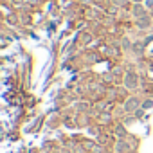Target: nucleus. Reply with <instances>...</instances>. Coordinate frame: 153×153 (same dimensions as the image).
<instances>
[{
	"instance_id": "1a4fd4ad",
	"label": "nucleus",
	"mask_w": 153,
	"mask_h": 153,
	"mask_svg": "<svg viewBox=\"0 0 153 153\" xmlns=\"http://www.w3.org/2000/svg\"><path fill=\"white\" fill-rule=\"evenodd\" d=\"M142 108H146V110H151L153 108V96H146L142 99Z\"/></svg>"
},
{
	"instance_id": "0eeeda50",
	"label": "nucleus",
	"mask_w": 153,
	"mask_h": 153,
	"mask_svg": "<svg viewBox=\"0 0 153 153\" xmlns=\"http://www.w3.org/2000/svg\"><path fill=\"white\" fill-rule=\"evenodd\" d=\"M144 47H146V43H142V42H135L133 47H131V52H133L135 56H142V54H144Z\"/></svg>"
},
{
	"instance_id": "20e7f679",
	"label": "nucleus",
	"mask_w": 153,
	"mask_h": 153,
	"mask_svg": "<svg viewBox=\"0 0 153 153\" xmlns=\"http://www.w3.org/2000/svg\"><path fill=\"white\" fill-rule=\"evenodd\" d=\"M135 25H137L139 31H149V29L153 27V15L148 13V15L137 18V20H135Z\"/></svg>"
},
{
	"instance_id": "6e6552de",
	"label": "nucleus",
	"mask_w": 153,
	"mask_h": 153,
	"mask_svg": "<svg viewBox=\"0 0 153 153\" xmlns=\"http://www.w3.org/2000/svg\"><path fill=\"white\" fill-rule=\"evenodd\" d=\"M121 45H123V49H124V51H130V52H131L133 42H131V40H130L128 36H123V38H121Z\"/></svg>"
},
{
	"instance_id": "4468645a",
	"label": "nucleus",
	"mask_w": 153,
	"mask_h": 153,
	"mask_svg": "<svg viewBox=\"0 0 153 153\" xmlns=\"http://www.w3.org/2000/svg\"><path fill=\"white\" fill-rule=\"evenodd\" d=\"M131 153H135V151H131Z\"/></svg>"
},
{
	"instance_id": "f03ea898",
	"label": "nucleus",
	"mask_w": 153,
	"mask_h": 153,
	"mask_svg": "<svg viewBox=\"0 0 153 153\" xmlns=\"http://www.w3.org/2000/svg\"><path fill=\"white\" fill-rule=\"evenodd\" d=\"M123 85L128 90H137V87H139V74L133 72V70L131 72H126L123 76Z\"/></svg>"
},
{
	"instance_id": "ddd939ff",
	"label": "nucleus",
	"mask_w": 153,
	"mask_h": 153,
	"mask_svg": "<svg viewBox=\"0 0 153 153\" xmlns=\"http://www.w3.org/2000/svg\"><path fill=\"white\" fill-rule=\"evenodd\" d=\"M130 2H133V4H142V2H146V0H130Z\"/></svg>"
},
{
	"instance_id": "39448f33",
	"label": "nucleus",
	"mask_w": 153,
	"mask_h": 153,
	"mask_svg": "<svg viewBox=\"0 0 153 153\" xmlns=\"http://www.w3.org/2000/svg\"><path fill=\"white\" fill-rule=\"evenodd\" d=\"M148 13H149V11H148L146 4H131L130 15L133 16V20H137V18H140V16H144V15H148Z\"/></svg>"
},
{
	"instance_id": "7ed1b4c3",
	"label": "nucleus",
	"mask_w": 153,
	"mask_h": 153,
	"mask_svg": "<svg viewBox=\"0 0 153 153\" xmlns=\"http://www.w3.org/2000/svg\"><path fill=\"white\" fill-rule=\"evenodd\" d=\"M135 151L133 144L130 142V139H117L114 144V153H131Z\"/></svg>"
},
{
	"instance_id": "f257e3e1",
	"label": "nucleus",
	"mask_w": 153,
	"mask_h": 153,
	"mask_svg": "<svg viewBox=\"0 0 153 153\" xmlns=\"http://www.w3.org/2000/svg\"><path fill=\"white\" fill-rule=\"evenodd\" d=\"M142 106V99L137 97V96H130L124 99V105H123V112L124 114H135L139 108Z\"/></svg>"
},
{
	"instance_id": "9d476101",
	"label": "nucleus",
	"mask_w": 153,
	"mask_h": 153,
	"mask_svg": "<svg viewBox=\"0 0 153 153\" xmlns=\"http://www.w3.org/2000/svg\"><path fill=\"white\" fill-rule=\"evenodd\" d=\"M110 2H112L115 7H128V2H130V0H110Z\"/></svg>"
},
{
	"instance_id": "f8f14e48",
	"label": "nucleus",
	"mask_w": 153,
	"mask_h": 153,
	"mask_svg": "<svg viewBox=\"0 0 153 153\" xmlns=\"http://www.w3.org/2000/svg\"><path fill=\"white\" fill-rule=\"evenodd\" d=\"M110 119H112V115H110V114H106V112L99 115V123H103V124H108V123H110Z\"/></svg>"
},
{
	"instance_id": "9b49d317",
	"label": "nucleus",
	"mask_w": 153,
	"mask_h": 153,
	"mask_svg": "<svg viewBox=\"0 0 153 153\" xmlns=\"http://www.w3.org/2000/svg\"><path fill=\"white\" fill-rule=\"evenodd\" d=\"M146 112H148V110H146V108H142V106H140V108H139V110H137V112H135V114H133V115H135V117H137V119H139V121H144V119H142V117H144V115H146Z\"/></svg>"
},
{
	"instance_id": "423d86ee",
	"label": "nucleus",
	"mask_w": 153,
	"mask_h": 153,
	"mask_svg": "<svg viewBox=\"0 0 153 153\" xmlns=\"http://www.w3.org/2000/svg\"><path fill=\"white\" fill-rule=\"evenodd\" d=\"M114 135L117 139H128V128H126V124L124 123H117L114 126Z\"/></svg>"
},
{
	"instance_id": "2eb2a0df",
	"label": "nucleus",
	"mask_w": 153,
	"mask_h": 153,
	"mask_svg": "<svg viewBox=\"0 0 153 153\" xmlns=\"http://www.w3.org/2000/svg\"><path fill=\"white\" fill-rule=\"evenodd\" d=\"M6 2H7V0H6Z\"/></svg>"
}]
</instances>
